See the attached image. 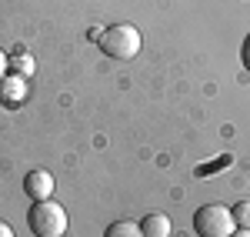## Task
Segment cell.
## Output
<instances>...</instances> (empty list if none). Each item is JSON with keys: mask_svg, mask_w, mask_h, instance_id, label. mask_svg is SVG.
<instances>
[{"mask_svg": "<svg viewBox=\"0 0 250 237\" xmlns=\"http://www.w3.org/2000/svg\"><path fill=\"white\" fill-rule=\"evenodd\" d=\"M104 237H144V227L134 224V220H114V224L104 231Z\"/></svg>", "mask_w": 250, "mask_h": 237, "instance_id": "cell-7", "label": "cell"}, {"mask_svg": "<svg viewBox=\"0 0 250 237\" xmlns=\"http://www.w3.org/2000/svg\"><path fill=\"white\" fill-rule=\"evenodd\" d=\"M27 227L34 237H63L67 234V211L57 200H34L27 211Z\"/></svg>", "mask_w": 250, "mask_h": 237, "instance_id": "cell-1", "label": "cell"}, {"mask_svg": "<svg viewBox=\"0 0 250 237\" xmlns=\"http://www.w3.org/2000/svg\"><path fill=\"white\" fill-rule=\"evenodd\" d=\"M23 194L30 200L54 197V174H47V171H30V174L23 177Z\"/></svg>", "mask_w": 250, "mask_h": 237, "instance_id": "cell-5", "label": "cell"}, {"mask_svg": "<svg viewBox=\"0 0 250 237\" xmlns=\"http://www.w3.org/2000/svg\"><path fill=\"white\" fill-rule=\"evenodd\" d=\"M140 227H144V237H170V217L167 214H160V211H154V214H147V217L140 220Z\"/></svg>", "mask_w": 250, "mask_h": 237, "instance_id": "cell-6", "label": "cell"}, {"mask_svg": "<svg viewBox=\"0 0 250 237\" xmlns=\"http://www.w3.org/2000/svg\"><path fill=\"white\" fill-rule=\"evenodd\" d=\"M230 214H233V227L250 231V200H237L230 207Z\"/></svg>", "mask_w": 250, "mask_h": 237, "instance_id": "cell-8", "label": "cell"}, {"mask_svg": "<svg viewBox=\"0 0 250 237\" xmlns=\"http://www.w3.org/2000/svg\"><path fill=\"white\" fill-rule=\"evenodd\" d=\"M7 67H10V60H7V54L0 50V77H7Z\"/></svg>", "mask_w": 250, "mask_h": 237, "instance_id": "cell-11", "label": "cell"}, {"mask_svg": "<svg viewBox=\"0 0 250 237\" xmlns=\"http://www.w3.org/2000/svg\"><path fill=\"white\" fill-rule=\"evenodd\" d=\"M240 64L250 70V34H247V40H244V47H240Z\"/></svg>", "mask_w": 250, "mask_h": 237, "instance_id": "cell-10", "label": "cell"}, {"mask_svg": "<svg viewBox=\"0 0 250 237\" xmlns=\"http://www.w3.org/2000/svg\"><path fill=\"white\" fill-rule=\"evenodd\" d=\"M23 100H27V77H20V74L0 77V104L3 107H20Z\"/></svg>", "mask_w": 250, "mask_h": 237, "instance_id": "cell-4", "label": "cell"}, {"mask_svg": "<svg viewBox=\"0 0 250 237\" xmlns=\"http://www.w3.org/2000/svg\"><path fill=\"white\" fill-rule=\"evenodd\" d=\"M0 237H14V227L7 220H0Z\"/></svg>", "mask_w": 250, "mask_h": 237, "instance_id": "cell-12", "label": "cell"}, {"mask_svg": "<svg viewBox=\"0 0 250 237\" xmlns=\"http://www.w3.org/2000/svg\"><path fill=\"white\" fill-rule=\"evenodd\" d=\"M14 74H20V77H30V74H34V60L27 57V54H17V57H14Z\"/></svg>", "mask_w": 250, "mask_h": 237, "instance_id": "cell-9", "label": "cell"}, {"mask_svg": "<svg viewBox=\"0 0 250 237\" xmlns=\"http://www.w3.org/2000/svg\"><path fill=\"white\" fill-rule=\"evenodd\" d=\"M230 237H250V231H240V227H237V231H233Z\"/></svg>", "mask_w": 250, "mask_h": 237, "instance_id": "cell-13", "label": "cell"}, {"mask_svg": "<svg viewBox=\"0 0 250 237\" xmlns=\"http://www.w3.org/2000/svg\"><path fill=\"white\" fill-rule=\"evenodd\" d=\"M97 43H100V50L110 60H134L140 54V47H144L140 30H137L134 23H114V27H107Z\"/></svg>", "mask_w": 250, "mask_h": 237, "instance_id": "cell-2", "label": "cell"}, {"mask_svg": "<svg viewBox=\"0 0 250 237\" xmlns=\"http://www.w3.org/2000/svg\"><path fill=\"white\" fill-rule=\"evenodd\" d=\"M193 231L200 237H230L233 234V214L224 204H204L193 214Z\"/></svg>", "mask_w": 250, "mask_h": 237, "instance_id": "cell-3", "label": "cell"}]
</instances>
